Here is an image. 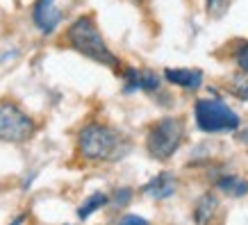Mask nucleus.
Wrapping results in <instances>:
<instances>
[{
	"mask_svg": "<svg viewBox=\"0 0 248 225\" xmlns=\"http://www.w3.org/2000/svg\"><path fill=\"white\" fill-rule=\"evenodd\" d=\"M130 148L128 136L103 120H91L78 132V152L87 162H119Z\"/></svg>",
	"mask_w": 248,
	"mask_h": 225,
	"instance_id": "obj_1",
	"label": "nucleus"
},
{
	"mask_svg": "<svg viewBox=\"0 0 248 225\" xmlns=\"http://www.w3.org/2000/svg\"><path fill=\"white\" fill-rule=\"evenodd\" d=\"M68 48H73L76 53H80L87 60L103 64L107 68H119V57L112 53V48L107 45L105 37L100 28L96 25V18L91 14L78 16L73 23H68L66 32H64Z\"/></svg>",
	"mask_w": 248,
	"mask_h": 225,
	"instance_id": "obj_2",
	"label": "nucleus"
},
{
	"mask_svg": "<svg viewBox=\"0 0 248 225\" xmlns=\"http://www.w3.org/2000/svg\"><path fill=\"white\" fill-rule=\"evenodd\" d=\"M187 136V125L180 116H162L146 132V152L155 162H169L180 150Z\"/></svg>",
	"mask_w": 248,
	"mask_h": 225,
	"instance_id": "obj_3",
	"label": "nucleus"
},
{
	"mask_svg": "<svg viewBox=\"0 0 248 225\" xmlns=\"http://www.w3.org/2000/svg\"><path fill=\"white\" fill-rule=\"evenodd\" d=\"M196 128L205 135H228L241 125L239 114L221 98H198L194 105Z\"/></svg>",
	"mask_w": 248,
	"mask_h": 225,
	"instance_id": "obj_4",
	"label": "nucleus"
},
{
	"mask_svg": "<svg viewBox=\"0 0 248 225\" xmlns=\"http://www.w3.org/2000/svg\"><path fill=\"white\" fill-rule=\"evenodd\" d=\"M37 132V120L25 112L18 103L0 98V141L25 143Z\"/></svg>",
	"mask_w": 248,
	"mask_h": 225,
	"instance_id": "obj_5",
	"label": "nucleus"
},
{
	"mask_svg": "<svg viewBox=\"0 0 248 225\" xmlns=\"http://www.w3.org/2000/svg\"><path fill=\"white\" fill-rule=\"evenodd\" d=\"M62 21H64V12H62L57 0H34L32 5V25L37 28L39 34L50 37L60 30Z\"/></svg>",
	"mask_w": 248,
	"mask_h": 225,
	"instance_id": "obj_6",
	"label": "nucleus"
},
{
	"mask_svg": "<svg viewBox=\"0 0 248 225\" xmlns=\"http://www.w3.org/2000/svg\"><path fill=\"white\" fill-rule=\"evenodd\" d=\"M162 80H166L169 84H175L180 89L198 91L205 82V73L201 68H164Z\"/></svg>",
	"mask_w": 248,
	"mask_h": 225,
	"instance_id": "obj_7",
	"label": "nucleus"
},
{
	"mask_svg": "<svg viewBox=\"0 0 248 225\" xmlns=\"http://www.w3.org/2000/svg\"><path fill=\"white\" fill-rule=\"evenodd\" d=\"M141 191L148 195V198H153V200H169V198L178 191V178H175L171 171H162L146 182Z\"/></svg>",
	"mask_w": 248,
	"mask_h": 225,
	"instance_id": "obj_8",
	"label": "nucleus"
},
{
	"mask_svg": "<svg viewBox=\"0 0 248 225\" xmlns=\"http://www.w3.org/2000/svg\"><path fill=\"white\" fill-rule=\"evenodd\" d=\"M218 211V198L210 191H205L194 205V223L196 225H212Z\"/></svg>",
	"mask_w": 248,
	"mask_h": 225,
	"instance_id": "obj_9",
	"label": "nucleus"
},
{
	"mask_svg": "<svg viewBox=\"0 0 248 225\" xmlns=\"http://www.w3.org/2000/svg\"><path fill=\"white\" fill-rule=\"evenodd\" d=\"M217 189L221 191V194L230 195V198H244V195L248 194V182L244 180V178H239V175H221L217 180Z\"/></svg>",
	"mask_w": 248,
	"mask_h": 225,
	"instance_id": "obj_10",
	"label": "nucleus"
},
{
	"mask_svg": "<svg viewBox=\"0 0 248 225\" xmlns=\"http://www.w3.org/2000/svg\"><path fill=\"white\" fill-rule=\"evenodd\" d=\"M107 205H109V195H107L105 191H96V194H91L89 198L78 207V218H80V221H87L91 214L100 211L103 207H107Z\"/></svg>",
	"mask_w": 248,
	"mask_h": 225,
	"instance_id": "obj_11",
	"label": "nucleus"
},
{
	"mask_svg": "<svg viewBox=\"0 0 248 225\" xmlns=\"http://www.w3.org/2000/svg\"><path fill=\"white\" fill-rule=\"evenodd\" d=\"M137 84H139V91H143V93H155L162 87V77L151 68H139Z\"/></svg>",
	"mask_w": 248,
	"mask_h": 225,
	"instance_id": "obj_12",
	"label": "nucleus"
},
{
	"mask_svg": "<svg viewBox=\"0 0 248 225\" xmlns=\"http://www.w3.org/2000/svg\"><path fill=\"white\" fill-rule=\"evenodd\" d=\"M228 91H230L232 96H237L239 100L248 103V75H244V73L232 75L230 82H228Z\"/></svg>",
	"mask_w": 248,
	"mask_h": 225,
	"instance_id": "obj_13",
	"label": "nucleus"
},
{
	"mask_svg": "<svg viewBox=\"0 0 248 225\" xmlns=\"http://www.w3.org/2000/svg\"><path fill=\"white\" fill-rule=\"evenodd\" d=\"M230 2H232V0H205V12H207L210 18L218 21V18H223V16L228 14Z\"/></svg>",
	"mask_w": 248,
	"mask_h": 225,
	"instance_id": "obj_14",
	"label": "nucleus"
},
{
	"mask_svg": "<svg viewBox=\"0 0 248 225\" xmlns=\"http://www.w3.org/2000/svg\"><path fill=\"white\" fill-rule=\"evenodd\" d=\"M130 200H132V189L130 187H119L109 198V203L114 207H125V205H130Z\"/></svg>",
	"mask_w": 248,
	"mask_h": 225,
	"instance_id": "obj_15",
	"label": "nucleus"
},
{
	"mask_svg": "<svg viewBox=\"0 0 248 225\" xmlns=\"http://www.w3.org/2000/svg\"><path fill=\"white\" fill-rule=\"evenodd\" d=\"M234 64H237V68H239L244 75H248V41H244V44L234 50Z\"/></svg>",
	"mask_w": 248,
	"mask_h": 225,
	"instance_id": "obj_16",
	"label": "nucleus"
},
{
	"mask_svg": "<svg viewBox=\"0 0 248 225\" xmlns=\"http://www.w3.org/2000/svg\"><path fill=\"white\" fill-rule=\"evenodd\" d=\"M116 225H151V221H146V218L139 216V214H125Z\"/></svg>",
	"mask_w": 248,
	"mask_h": 225,
	"instance_id": "obj_17",
	"label": "nucleus"
},
{
	"mask_svg": "<svg viewBox=\"0 0 248 225\" xmlns=\"http://www.w3.org/2000/svg\"><path fill=\"white\" fill-rule=\"evenodd\" d=\"M237 139H239V143H244L248 148V128H244L241 132H237Z\"/></svg>",
	"mask_w": 248,
	"mask_h": 225,
	"instance_id": "obj_18",
	"label": "nucleus"
},
{
	"mask_svg": "<svg viewBox=\"0 0 248 225\" xmlns=\"http://www.w3.org/2000/svg\"><path fill=\"white\" fill-rule=\"evenodd\" d=\"M25 221H28V214H18V216H16V218H14V221H12V223H9V225H23V223H25Z\"/></svg>",
	"mask_w": 248,
	"mask_h": 225,
	"instance_id": "obj_19",
	"label": "nucleus"
},
{
	"mask_svg": "<svg viewBox=\"0 0 248 225\" xmlns=\"http://www.w3.org/2000/svg\"><path fill=\"white\" fill-rule=\"evenodd\" d=\"M135 2H143V0H135Z\"/></svg>",
	"mask_w": 248,
	"mask_h": 225,
	"instance_id": "obj_20",
	"label": "nucleus"
}]
</instances>
